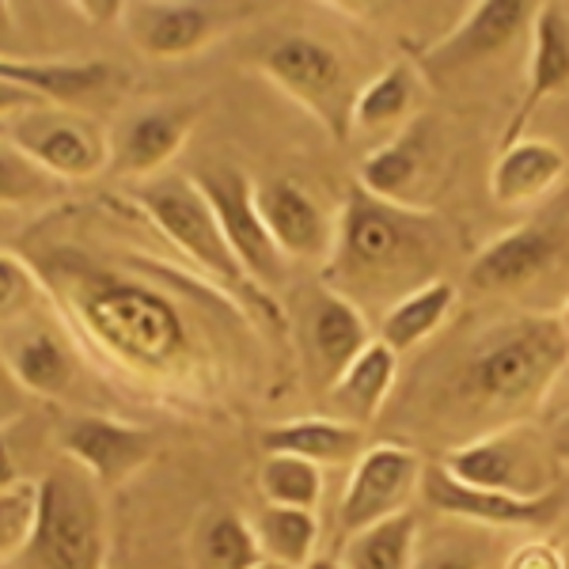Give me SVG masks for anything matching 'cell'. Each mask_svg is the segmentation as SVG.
<instances>
[{"label":"cell","instance_id":"cell-1","mask_svg":"<svg viewBox=\"0 0 569 569\" xmlns=\"http://www.w3.org/2000/svg\"><path fill=\"white\" fill-rule=\"evenodd\" d=\"M31 270L66 316L69 335L110 369L176 388L198 369V330L168 284L96 262L80 247H42Z\"/></svg>","mask_w":569,"mask_h":569},{"label":"cell","instance_id":"cell-2","mask_svg":"<svg viewBox=\"0 0 569 569\" xmlns=\"http://www.w3.org/2000/svg\"><path fill=\"white\" fill-rule=\"evenodd\" d=\"M452 254V224L429 209L391 206L353 187L335 224V247L323 266V284L357 308L388 311L421 284L440 281Z\"/></svg>","mask_w":569,"mask_h":569},{"label":"cell","instance_id":"cell-3","mask_svg":"<svg viewBox=\"0 0 569 569\" xmlns=\"http://www.w3.org/2000/svg\"><path fill=\"white\" fill-rule=\"evenodd\" d=\"M562 372H569V338L558 316L498 319L479 330L445 376L448 429H463L460 445L512 429Z\"/></svg>","mask_w":569,"mask_h":569},{"label":"cell","instance_id":"cell-4","mask_svg":"<svg viewBox=\"0 0 569 569\" xmlns=\"http://www.w3.org/2000/svg\"><path fill=\"white\" fill-rule=\"evenodd\" d=\"M23 569H107V520L99 486L77 463L42 475L34 486Z\"/></svg>","mask_w":569,"mask_h":569},{"label":"cell","instance_id":"cell-5","mask_svg":"<svg viewBox=\"0 0 569 569\" xmlns=\"http://www.w3.org/2000/svg\"><path fill=\"white\" fill-rule=\"evenodd\" d=\"M137 206L152 220V228L163 236L187 262H194L209 281L220 289H251V278L243 273L240 259L232 254L220 220L209 206V198L198 190L194 176H156L144 179L133 190Z\"/></svg>","mask_w":569,"mask_h":569},{"label":"cell","instance_id":"cell-6","mask_svg":"<svg viewBox=\"0 0 569 569\" xmlns=\"http://www.w3.org/2000/svg\"><path fill=\"white\" fill-rule=\"evenodd\" d=\"M262 72L284 96L297 99L335 141L353 133V107L361 88L335 46L311 34H284L262 53Z\"/></svg>","mask_w":569,"mask_h":569},{"label":"cell","instance_id":"cell-7","mask_svg":"<svg viewBox=\"0 0 569 569\" xmlns=\"http://www.w3.org/2000/svg\"><path fill=\"white\" fill-rule=\"evenodd\" d=\"M539 440L547 437L512 426L448 448L440 467L452 479L479 486V490L509 493V498H543L550 493V479H555V471H550L555 456H550V445H539Z\"/></svg>","mask_w":569,"mask_h":569},{"label":"cell","instance_id":"cell-8","mask_svg":"<svg viewBox=\"0 0 569 569\" xmlns=\"http://www.w3.org/2000/svg\"><path fill=\"white\" fill-rule=\"evenodd\" d=\"M12 149L23 152L39 171L58 182L96 179L114 160L107 133L91 118L72 114L66 107H34L16 118Z\"/></svg>","mask_w":569,"mask_h":569},{"label":"cell","instance_id":"cell-9","mask_svg":"<svg viewBox=\"0 0 569 569\" xmlns=\"http://www.w3.org/2000/svg\"><path fill=\"white\" fill-rule=\"evenodd\" d=\"M198 190L209 198L213 213L220 220V232H224L232 254L240 259L243 273L254 284H266V289H278L289 273L284 266V254L273 243L270 228L259 213V198H254V182L243 176L232 163H213V168L198 171L194 176Z\"/></svg>","mask_w":569,"mask_h":569},{"label":"cell","instance_id":"cell-10","mask_svg":"<svg viewBox=\"0 0 569 569\" xmlns=\"http://www.w3.org/2000/svg\"><path fill=\"white\" fill-rule=\"evenodd\" d=\"M421 471H426V460L418 456V448L399 445V440L372 445L350 471V486L338 505V528L353 539L407 512L415 490H421Z\"/></svg>","mask_w":569,"mask_h":569},{"label":"cell","instance_id":"cell-11","mask_svg":"<svg viewBox=\"0 0 569 569\" xmlns=\"http://www.w3.org/2000/svg\"><path fill=\"white\" fill-rule=\"evenodd\" d=\"M536 16L539 4H531V0H482V4H471L456 31H448L445 39L421 53L418 69L429 80H448L456 72L482 66V61L498 58L512 42L525 39Z\"/></svg>","mask_w":569,"mask_h":569},{"label":"cell","instance_id":"cell-12","mask_svg":"<svg viewBox=\"0 0 569 569\" xmlns=\"http://www.w3.org/2000/svg\"><path fill=\"white\" fill-rule=\"evenodd\" d=\"M369 342L372 330L361 308L327 284L308 292L305 308H300V350H305V365L319 388H335L338 376L369 350Z\"/></svg>","mask_w":569,"mask_h":569},{"label":"cell","instance_id":"cell-13","mask_svg":"<svg viewBox=\"0 0 569 569\" xmlns=\"http://www.w3.org/2000/svg\"><path fill=\"white\" fill-rule=\"evenodd\" d=\"M437 126L433 118H410L402 130L391 133V141H383L380 149H372L361 163V182L357 187L369 190L372 198L391 201V206H410L421 209L418 201L429 194L437 179L440 163V144H437Z\"/></svg>","mask_w":569,"mask_h":569},{"label":"cell","instance_id":"cell-14","mask_svg":"<svg viewBox=\"0 0 569 569\" xmlns=\"http://www.w3.org/2000/svg\"><path fill=\"white\" fill-rule=\"evenodd\" d=\"M421 501L437 512L486 528H550L562 512L558 490L543 493V498H509V493L479 490V486L452 479L440 463H426L421 471Z\"/></svg>","mask_w":569,"mask_h":569},{"label":"cell","instance_id":"cell-15","mask_svg":"<svg viewBox=\"0 0 569 569\" xmlns=\"http://www.w3.org/2000/svg\"><path fill=\"white\" fill-rule=\"evenodd\" d=\"M61 448L96 486H122L156 456V437L130 421L77 415L61 429Z\"/></svg>","mask_w":569,"mask_h":569},{"label":"cell","instance_id":"cell-16","mask_svg":"<svg viewBox=\"0 0 569 569\" xmlns=\"http://www.w3.org/2000/svg\"><path fill=\"white\" fill-rule=\"evenodd\" d=\"M224 8L198 4V0H137L122 4V27L144 58L176 61L190 58L224 23Z\"/></svg>","mask_w":569,"mask_h":569},{"label":"cell","instance_id":"cell-17","mask_svg":"<svg viewBox=\"0 0 569 569\" xmlns=\"http://www.w3.org/2000/svg\"><path fill=\"white\" fill-rule=\"evenodd\" d=\"M558 251H562L558 228L531 220L486 243L467 266V284L479 292H520L555 270Z\"/></svg>","mask_w":569,"mask_h":569},{"label":"cell","instance_id":"cell-18","mask_svg":"<svg viewBox=\"0 0 569 569\" xmlns=\"http://www.w3.org/2000/svg\"><path fill=\"white\" fill-rule=\"evenodd\" d=\"M254 198H259V213L284 259H305V262L330 259L335 224H330L327 213L319 209V201L300 182L270 179L262 187H254Z\"/></svg>","mask_w":569,"mask_h":569},{"label":"cell","instance_id":"cell-19","mask_svg":"<svg viewBox=\"0 0 569 569\" xmlns=\"http://www.w3.org/2000/svg\"><path fill=\"white\" fill-rule=\"evenodd\" d=\"M569 88V16L562 4H539V16L531 23V58L525 77V96L512 114L509 130H505V144H517L525 126L531 122L547 99L562 96Z\"/></svg>","mask_w":569,"mask_h":569},{"label":"cell","instance_id":"cell-20","mask_svg":"<svg viewBox=\"0 0 569 569\" xmlns=\"http://www.w3.org/2000/svg\"><path fill=\"white\" fill-rule=\"evenodd\" d=\"M0 361L20 383V391H31L39 399H66L80 376V357L72 353V346L46 327L23 330V323H16V335L4 338Z\"/></svg>","mask_w":569,"mask_h":569},{"label":"cell","instance_id":"cell-21","mask_svg":"<svg viewBox=\"0 0 569 569\" xmlns=\"http://www.w3.org/2000/svg\"><path fill=\"white\" fill-rule=\"evenodd\" d=\"M198 122V110L179 103V107H156L137 114L130 126L122 130V141L114 149L118 171L137 179H156L160 168H168L171 160L182 152L190 130Z\"/></svg>","mask_w":569,"mask_h":569},{"label":"cell","instance_id":"cell-22","mask_svg":"<svg viewBox=\"0 0 569 569\" xmlns=\"http://www.w3.org/2000/svg\"><path fill=\"white\" fill-rule=\"evenodd\" d=\"M395 380H399V353L372 338L369 350L338 376V383L327 391L330 418L346 421V426L369 429L383 415V402L391 399Z\"/></svg>","mask_w":569,"mask_h":569},{"label":"cell","instance_id":"cell-23","mask_svg":"<svg viewBox=\"0 0 569 569\" xmlns=\"http://www.w3.org/2000/svg\"><path fill=\"white\" fill-rule=\"evenodd\" d=\"M566 176V152L543 137H520L517 144H505L490 171V194L501 206H528L547 198Z\"/></svg>","mask_w":569,"mask_h":569},{"label":"cell","instance_id":"cell-24","mask_svg":"<svg viewBox=\"0 0 569 569\" xmlns=\"http://www.w3.org/2000/svg\"><path fill=\"white\" fill-rule=\"evenodd\" d=\"M262 448L270 456H297L316 467H353L369 452L365 429L338 418H297L262 429Z\"/></svg>","mask_w":569,"mask_h":569},{"label":"cell","instance_id":"cell-25","mask_svg":"<svg viewBox=\"0 0 569 569\" xmlns=\"http://www.w3.org/2000/svg\"><path fill=\"white\" fill-rule=\"evenodd\" d=\"M456 300H460L456 281L440 278V281L421 284L418 292H410V297H402L399 305H391L388 311H383L380 335L376 338H380L383 346H391L395 353L418 350V346H426L429 338H433L437 330L452 319Z\"/></svg>","mask_w":569,"mask_h":569},{"label":"cell","instance_id":"cell-26","mask_svg":"<svg viewBox=\"0 0 569 569\" xmlns=\"http://www.w3.org/2000/svg\"><path fill=\"white\" fill-rule=\"evenodd\" d=\"M0 80L34 91V96L46 99V103H72V99L91 96L96 88H103L110 80V66H103V61H84V66H72V61L4 58V61H0Z\"/></svg>","mask_w":569,"mask_h":569},{"label":"cell","instance_id":"cell-27","mask_svg":"<svg viewBox=\"0 0 569 569\" xmlns=\"http://www.w3.org/2000/svg\"><path fill=\"white\" fill-rule=\"evenodd\" d=\"M418 99V69L407 61H395L391 69H383L380 77H372L361 88L353 107V130L361 133H383L395 130L402 118H410Z\"/></svg>","mask_w":569,"mask_h":569},{"label":"cell","instance_id":"cell-28","mask_svg":"<svg viewBox=\"0 0 569 569\" xmlns=\"http://www.w3.org/2000/svg\"><path fill=\"white\" fill-rule=\"evenodd\" d=\"M251 528L262 547V558H270V562H281L289 569H305L311 558H316V543H319L316 512L266 505L259 517H254Z\"/></svg>","mask_w":569,"mask_h":569},{"label":"cell","instance_id":"cell-29","mask_svg":"<svg viewBox=\"0 0 569 569\" xmlns=\"http://www.w3.org/2000/svg\"><path fill=\"white\" fill-rule=\"evenodd\" d=\"M418 550V512L407 509L350 539L346 569H415Z\"/></svg>","mask_w":569,"mask_h":569},{"label":"cell","instance_id":"cell-30","mask_svg":"<svg viewBox=\"0 0 569 569\" xmlns=\"http://www.w3.org/2000/svg\"><path fill=\"white\" fill-rule=\"evenodd\" d=\"M198 550L206 569H251L262 562V547L254 539V528L240 512H213L201 525Z\"/></svg>","mask_w":569,"mask_h":569},{"label":"cell","instance_id":"cell-31","mask_svg":"<svg viewBox=\"0 0 569 569\" xmlns=\"http://www.w3.org/2000/svg\"><path fill=\"white\" fill-rule=\"evenodd\" d=\"M259 486L270 505H284V509H316L323 498V471L297 456H270L262 463Z\"/></svg>","mask_w":569,"mask_h":569},{"label":"cell","instance_id":"cell-32","mask_svg":"<svg viewBox=\"0 0 569 569\" xmlns=\"http://www.w3.org/2000/svg\"><path fill=\"white\" fill-rule=\"evenodd\" d=\"M42 281L31 270V262L23 254L0 251V323L16 327L23 323L34 311V305L42 300Z\"/></svg>","mask_w":569,"mask_h":569},{"label":"cell","instance_id":"cell-33","mask_svg":"<svg viewBox=\"0 0 569 569\" xmlns=\"http://www.w3.org/2000/svg\"><path fill=\"white\" fill-rule=\"evenodd\" d=\"M61 182L34 168L23 152L0 149V206H27V201L53 198Z\"/></svg>","mask_w":569,"mask_h":569},{"label":"cell","instance_id":"cell-34","mask_svg":"<svg viewBox=\"0 0 569 569\" xmlns=\"http://www.w3.org/2000/svg\"><path fill=\"white\" fill-rule=\"evenodd\" d=\"M31 517H34V490L0 493V558L20 555L27 536H31Z\"/></svg>","mask_w":569,"mask_h":569},{"label":"cell","instance_id":"cell-35","mask_svg":"<svg viewBox=\"0 0 569 569\" xmlns=\"http://www.w3.org/2000/svg\"><path fill=\"white\" fill-rule=\"evenodd\" d=\"M509 569H562V550H555L550 543H539V539H531V543L512 550Z\"/></svg>","mask_w":569,"mask_h":569},{"label":"cell","instance_id":"cell-36","mask_svg":"<svg viewBox=\"0 0 569 569\" xmlns=\"http://www.w3.org/2000/svg\"><path fill=\"white\" fill-rule=\"evenodd\" d=\"M34 107H46V99H39L34 91H27L20 84H8V80H0V118L4 114H27V110Z\"/></svg>","mask_w":569,"mask_h":569},{"label":"cell","instance_id":"cell-37","mask_svg":"<svg viewBox=\"0 0 569 569\" xmlns=\"http://www.w3.org/2000/svg\"><path fill=\"white\" fill-rule=\"evenodd\" d=\"M20 395H23L20 383L12 380V372H8L4 361H0V426L20 415Z\"/></svg>","mask_w":569,"mask_h":569},{"label":"cell","instance_id":"cell-38","mask_svg":"<svg viewBox=\"0 0 569 569\" xmlns=\"http://www.w3.org/2000/svg\"><path fill=\"white\" fill-rule=\"evenodd\" d=\"M415 569H479V562L471 555H460V550H440V555H429Z\"/></svg>","mask_w":569,"mask_h":569},{"label":"cell","instance_id":"cell-39","mask_svg":"<svg viewBox=\"0 0 569 569\" xmlns=\"http://www.w3.org/2000/svg\"><path fill=\"white\" fill-rule=\"evenodd\" d=\"M12 490H20V471H16L12 448H8L4 433H0V493H12Z\"/></svg>","mask_w":569,"mask_h":569},{"label":"cell","instance_id":"cell-40","mask_svg":"<svg viewBox=\"0 0 569 569\" xmlns=\"http://www.w3.org/2000/svg\"><path fill=\"white\" fill-rule=\"evenodd\" d=\"M547 445H550V456H555V463H569V415H562L555 421V429H550V437H547Z\"/></svg>","mask_w":569,"mask_h":569},{"label":"cell","instance_id":"cell-41","mask_svg":"<svg viewBox=\"0 0 569 569\" xmlns=\"http://www.w3.org/2000/svg\"><path fill=\"white\" fill-rule=\"evenodd\" d=\"M12 8L8 4H0V61H4V50H8V42H12Z\"/></svg>","mask_w":569,"mask_h":569},{"label":"cell","instance_id":"cell-42","mask_svg":"<svg viewBox=\"0 0 569 569\" xmlns=\"http://www.w3.org/2000/svg\"><path fill=\"white\" fill-rule=\"evenodd\" d=\"M305 569H346V566L338 562V558H311Z\"/></svg>","mask_w":569,"mask_h":569},{"label":"cell","instance_id":"cell-43","mask_svg":"<svg viewBox=\"0 0 569 569\" xmlns=\"http://www.w3.org/2000/svg\"><path fill=\"white\" fill-rule=\"evenodd\" d=\"M251 569H289V566H281V562H270V558H262L259 566H251Z\"/></svg>","mask_w":569,"mask_h":569},{"label":"cell","instance_id":"cell-44","mask_svg":"<svg viewBox=\"0 0 569 569\" xmlns=\"http://www.w3.org/2000/svg\"><path fill=\"white\" fill-rule=\"evenodd\" d=\"M558 323H562V330H566V338H569V300H566V308H562V316H558Z\"/></svg>","mask_w":569,"mask_h":569},{"label":"cell","instance_id":"cell-45","mask_svg":"<svg viewBox=\"0 0 569 569\" xmlns=\"http://www.w3.org/2000/svg\"><path fill=\"white\" fill-rule=\"evenodd\" d=\"M562 569H569V547L562 550Z\"/></svg>","mask_w":569,"mask_h":569}]
</instances>
